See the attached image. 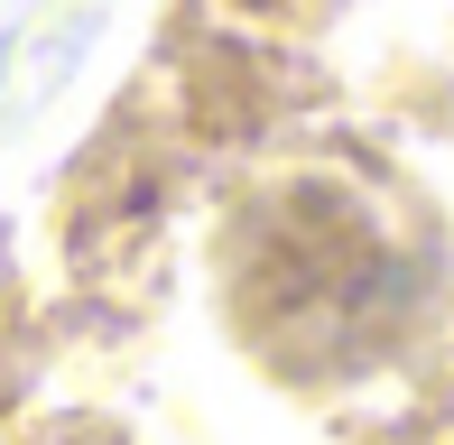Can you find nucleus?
<instances>
[{
	"mask_svg": "<svg viewBox=\"0 0 454 445\" xmlns=\"http://www.w3.org/2000/svg\"><path fill=\"white\" fill-rule=\"evenodd\" d=\"M223 269H232L223 278L232 325L287 380H334L380 362L418 325V297H427V260L389 232V214L362 186H325V176L260 195Z\"/></svg>",
	"mask_w": 454,
	"mask_h": 445,
	"instance_id": "f257e3e1",
	"label": "nucleus"
}]
</instances>
